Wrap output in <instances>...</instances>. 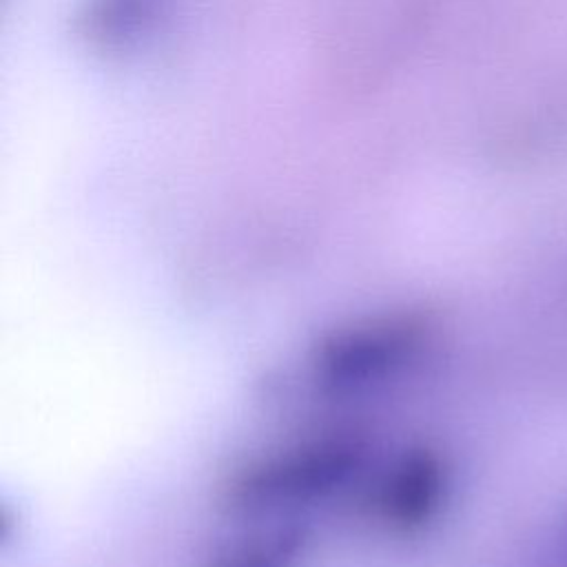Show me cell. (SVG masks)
Returning <instances> with one entry per match:
<instances>
[{
  "label": "cell",
  "instance_id": "cell-1",
  "mask_svg": "<svg viewBox=\"0 0 567 567\" xmlns=\"http://www.w3.org/2000/svg\"><path fill=\"white\" fill-rule=\"evenodd\" d=\"M368 441L357 432L308 436L241 467L228 485V503L248 516L279 514L323 501L361 474Z\"/></svg>",
  "mask_w": 567,
  "mask_h": 567
},
{
  "label": "cell",
  "instance_id": "cell-2",
  "mask_svg": "<svg viewBox=\"0 0 567 567\" xmlns=\"http://www.w3.org/2000/svg\"><path fill=\"white\" fill-rule=\"evenodd\" d=\"M425 328L416 312L377 315L339 328L317 346L310 361L312 379L334 394L383 383L416 359Z\"/></svg>",
  "mask_w": 567,
  "mask_h": 567
},
{
  "label": "cell",
  "instance_id": "cell-3",
  "mask_svg": "<svg viewBox=\"0 0 567 567\" xmlns=\"http://www.w3.org/2000/svg\"><path fill=\"white\" fill-rule=\"evenodd\" d=\"M445 472L441 458L423 447L405 450L379 478L370 494L377 523L396 534L423 527L443 498Z\"/></svg>",
  "mask_w": 567,
  "mask_h": 567
},
{
  "label": "cell",
  "instance_id": "cell-4",
  "mask_svg": "<svg viewBox=\"0 0 567 567\" xmlns=\"http://www.w3.org/2000/svg\"><path fill=\"white\" fill-rule=\"evenodd\" d=\"M306 538L299 529L275 527L235 540L208 567H297Z\"/></svg>",
  "mask_w": 567,
  "mask_h": 567
},
{
  "label": "cell",
  "instance_id": "cell-5",
  "mask_svg": "<svg viewBox=\"0 0 567 567\" xmlns=\"http://www.w3.org/2000/svg\"><path fill=\"white\" fill-rule=\"evenodd\" d=\"M155 0H97L91 11L93 31L102 38H122L131 33Z\"/></svg>",
  "mask_w": 567,
  "mask_h": 567
}]
</instances>
